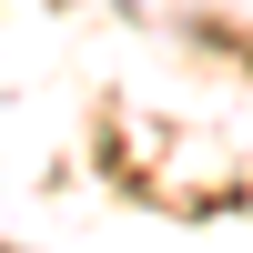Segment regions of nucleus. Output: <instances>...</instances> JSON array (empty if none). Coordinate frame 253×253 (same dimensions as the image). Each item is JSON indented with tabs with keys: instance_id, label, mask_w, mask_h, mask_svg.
Wrapping results in <instances>:
<instances>
[]
</instances>
